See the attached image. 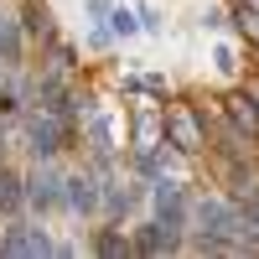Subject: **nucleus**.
Listing matches in <instances>:
<instances>
[{
    "label": "nucleus",
    "mask_w": 259,
    "mask_h": 259,
    "mask_svg": "<svg viewBox=\"0 0 259 259\" xmlns=\"http://www.w3.org/2000/svg\"><path fill=\"white\" fill-rule=\"evenodd\" d=\"M233 26H239L249 41H259V11L254 6H239V11H233Z\"/></svg>",
    "instance_id": "ddd939ff"
},
{
    "label": "nucleus",
    "mask_w": 259,
    "mask_h": 259,
    "mask_svg": "<svg viewBox=\"0 0 259 259\" xmlns=\"http://www.w3.org/2000/svg\"><path fill=\"white\" fill-rule=\"evenodd\" d=\"M26 130H31V150H36V156H57V150L68 145V124H62V109H36Z\"/></svg>",
    "instance_id": "7ed1b4c3"
},
{
    "label": "nucleus",
    "mask_w": 259,
    "mask_h": 259,
    "mask_svg": "<svg viewBox=\"0 0 259 259\" xmlns=\"http://www.w3.org/2000/svg\"><path fill=\"white\" fill-rule=\"evenodd\" d=\"M21 202H26V192H21L16 171H6V166H0V212H16Z\"/></svg>",
    "instance_id": "9d476101"
},
{
    "label": "nucleus",
    "mask_w": 259,
    "mask_h": 259,
    "mask_svg": "<svg viewBox=\"0 0 259 259\" xmlns=\"http://www.w3.org/2000/svg\"><path fill=\"white\" fill-rule=\"evenodd\" d=\"M130 202H135V192L114 182V187H109V207H130Z\"/></svg>",
    "instance_id": "f3484780"
},
{
    "label": "nucleus",
    "mask_w": 259,
    "mask_h": 259,
    "mask_svg": "<svg viewBox=\"0 0 259 259\" xmlns=\"http://www.w3.org/2000/svg\"><path fill=\"white\" fill-rule=\"evenodd\" d=\"M0 254H16V259H31V254H52V239L41 228H11L0 239Z\"/></svg>",
    "instance_id": "20e7f679"
},
{
    "label": "nucleus",
    "mask_w": 259,
    "mask_h": 259,
    "mask_svg": "<svg viewBox=\"0 0 259 259\" xmlns=\"http://www.w3.org/2000/svg\"><path fill=\"white\" fill-rule=\"evenodd\" d=\"M182 187H171V182H161L156 187V223H166V228H182Z\"/></svg>",
    "instance_id": "0eeeda50"
},
{
    "label": "nucleus",
    "mask_w": 259,
    "mask_h": 259,
    "mask_svg": "<svg viewBox=\"0 0 259 259\" xmlns=\"http://www.w3.org/2000/svg\"><path fill=\"white\" fill-rule=\"evenodd\" d=\"M0 62H21V36L6 16H0Z\"/></svg>",
    "instance_id": "f8f14e48"
},
{
    "label": "nucleus",
    "mask_w": 259,
    "mask_h": 259,
    "mask_svg": "<svg viewBox=\"0 0 259 259\" xmlns=\"http://www.w3.org/2000/svg\"><path fill=\"white\" fill-rule=\"evenodd\" d=\"M114 31L130 36V31H135V16H130V11H114Z\"/></svg>",
    "instance_id": "a211bd4d"
},
{
    "label": "nucleus",
    "mask_w": 259,
    "mask_h": 259,
    "mask_svg": "<svg viewBox=\"0 0 259 259\" xmlns=\"http://www.w3.org/2000/svg\"><path fill=\"white\" fill-rule=\"evenodd\" d=\"M89 140H94L99 156H109V150H114V130H109V119H104V114H94V119H89Z\"/></svg>",
    "instance_id": "9b49d317"
},
{
    "label": "nucleus",
    "mask_w": 259,
    "mask_h": 259,
    "mask_svg": "<svg viewBox=\"0 0 259 259\" xmlns=\"http://www.w3.org/2000/svg\"><path fill=\"white\" fill-rule=\"evenodd\" d=\"M177 244H182V228H166V223L140 228V239H135V249H140V254H171Z\"/></svg>",
    "instance_id": "423d86ee"
},
{
    "label": "nucleus",
    "mask_w": 259,
    "mask_h": 259,
    "mask_svg": "<svg viewBox=\"0 0 259 259\" xmlns=\"http://www.w3.org/2000/svg\"><path fill=\"white\" fill-rule=\"evenodd\" d=\"M68 192H62V197H68V207H78V212H94L99 207V192H94V177H73V182H62Z\"/></svg>",
    "instance_id": "1a4fd4ad"
},
{
    "label": "nucleus",
    "mask_w": 259,
    "mask_h": 259,
    "mask_svg": "<svg viewBox=\"0 0 259 259\" xmlns=\"http://www.w3.org/2000/svg\"><path fill=\"white\" fill-rule=\"evenodd\" d=\"M166 145H177L182 156L207 145V130L197 119V109H187V104H166Z\"/></svg>",
    "instance_id": "f03ea898"
},
{
    "label": "nucleus",
    "mask_w": 259,
    "mask_h": 259,
    "mask_svg": "<svg viewBox=\"0 0 259 259\" xmlns=\"http://www.w3.org/2000/svg\"><path fill=\"white\" fill-rule=\"evenodd\" d=\"M62 182L57 177H47V171H41V177H31V187H26V202L36 207V212H47V207H57L62 202V192H57Z\"/></svg>",
    "instance_id": "6e6552de"
},
{
    "label": "nucleus",
    "mask_w": 259,
    "mask_h": 259,
    "mask_svg": "<svg viewBox=\"0 0 259 259\" xmlns=\"http://www.w3.org/2000/svg\"><path fill=\"white\" fill-rule=\"evenodd\" d=\"M244 228H249V239L259 249V197H244Z\"/></svg>",
    "instance_id": "4468645a"
},
{
    "label": "nucleus",
    "mask_w": 259,
    "mask_h": 259,
    "mask_svg": "<svg viewBox=\"0 0 259 259\" xmlns=\"http://www.w3.org/2000/svg\"><path fill=\"white\" fill-rule=\"evenodd\" d=\"M197 223H202V233L207 239H218L223 249H254V239H249V228H244V212H233L228 202H197Z\"/></svg>",
    "instance_id": "f257e3e1"
},
{
    "label": "nucleus",
    "mask_w": 259,
    "mask_h": 259,
    "mask_svg": "<svg viewBox=\"0 0 259 259\" xmlns=\"http://www.w3.org/2000/svg\"><path fill=\"white\" fill-rule=\"evenodd\" d=\"M223 104H228L233 130H239L244 140H259V109H254V94H228Z\"/></svg>",
    "instance_id": "39448f33"
},
{
    "label": "nucleus",
    "mask_w": 259,
    "mask_h": 259,
    "mask_svg": "<svg viewBox=\"0 0 259 259\" xmlns=\"http://www.w3.org/2000/svg\"><path fill=\"white\" fill-rule=\"evenodd\" d=\"M26 26L31 31H47V6H41V0H26Z\"/></svg>",
    "instance_id": "2eb2a0df"
},
{
    "label": "nucleus",
    "mask_w": 259,
    "mask_h": 259,
    "mask_svg": "<svg viewBox=\"0 0 259 259\" xmlns=\"http://www.w3.org/2000/svg\"><path fill=\"white\" fill-rule=\"evenodd\" d=\"M124 249H130V244L119 239V233H99V254H109V259H114V254H124Z\"/></svg>",
    "instance_id": "dca6fc26"
}]
</instances>
